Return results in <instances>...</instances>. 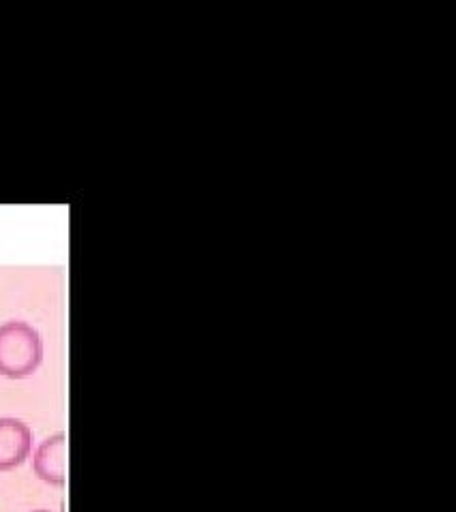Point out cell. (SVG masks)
Segmentation results:
<instances>
[{
  "label": "cell",
  "mask_w": 456,
  "mask_h": 512,
  "mask_svg": "<svg viewBox=\"0 0 456 512\" xmlns=\"http://www.w3.org/2000/svg\"><path fill=\"white\" fill-rule=\"evenodd\" d=\"M33 453V431L20 418H0V472H11Z\"/></svg>",
  "instance_id": "cell-2"
},
{
  "label": "cell",
  "mask_w": 456,
  "mask_h": 512,
  "mask_svg": "<svg viewBox=\"0 0 456 512\" xmlns=\"http://www.w3.org/2000/svg\"><path fill=\"white\" fill-rule=\"evenodd\" d=\"M33 512H50V510H33Z\"/></svg>",
  "instance_id": "cell-4"
},
{
  "label": "cell",
  "mask_w": 456,
  "mask_h": 512,
  "mask_svg": "<svg viewBox=\"0 0 456 512\" xmlns=\"http://www.w3.org/2000/svg\"><path fill=\"white\" fill-rule=\"evenodd\" d=\"M43 363V341L26 322L0 324V375L7 380H26Z\"/></svg>",
  "instance_id": "cell-1"
},
{
  "label": "cell",
  "mask_w": 456,
  "mask_h": 512,
  "mask_svg": "<svg viewBox=\"0 0 456 512\" xmlns=\"http://www.w3.org/2000/svg\"><path fill=\"white\" fill-rule=\"evenodd\" d=\"M33 472L52 487L67 485V433L60 431L43 440L33 455Z\"/></svg>",
  "instance_id": "cell-3"
}]
</instances>
